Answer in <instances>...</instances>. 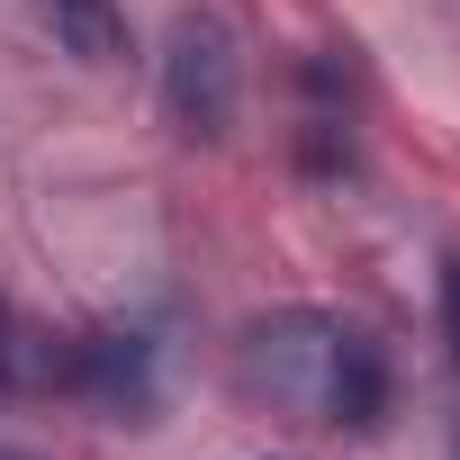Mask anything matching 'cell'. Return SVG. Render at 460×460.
Wrapping results in <instances>:
<instances>
[{
  "label": "cell",
  "instance_id": "obj_5",
  "mask_svg": "<svg viewBox=\"0 0 460 460\" xmlns=\"http://www.w3.org/2000/svg\"><path fill=\"white\" fill-rule=\"evenodd\" d=\"M10 361H19V352H10V316H0V379H10Z\"/></svg>",
  "mask_w": 460,
  "mask_h": 460
},
{
  "label": "cell",
  "instance_id": "obj_4",
  "mask_svg": "<svg viewBox=\"0 0 460 460\" xmlns=\"http://www.w3.org/2000/svg\"><path fill=\"white\" fill-rule=\"evenodd\" d=\"M37 10H46V28H55L64 55H82V64H127V10H118V0H37Z\"/></svg>",
  "mask_w": 460,
  "mask_h": 460
},
{
  "label": "cell",
  "instance_id": "obj_3",
  "mask_svg": "<svg viewBox=\"0 0 460 460\" xmlns=\"http://www.w3.org/2000/svg\"><path fill=\"white\" fill-rule=\"evenodd\" d=\"M73 388H91V397L118 406V415H145V406H154V361H145L136 334H91V343L73 352Z\"/></svg>",
  "mask_w": 460,
  "mask_h": 460
},
{
  "label": "cell",
  "instance_id": "obj_2",
  "mask_svg": "<svg viewBox=\"0 0 460 460\" xmlns=\"http://www.w3.org/2000/svg\"><path fill=\"white\" fill-rule=\"evenodd\" d=\"M163 109H172L181 136H208V145L235 127V109H244V64H235L226 19H208V10L172 19V46H163Z\"/></svg>",
  "mask_w": 460,
  "mask_h": 460
},
{
  "label": "cell",
  "instance_id": "obj_1",
  "mask_svg": "<svg viewBox=\"0 0 460 460\" xmlns=\"http://www.w3.org/2000/svg\"><path fill=\"white\" fill-rule=\"evenodd\" d=\"M361 334L352 325H334V316H316V307H289V316H262L253 334H244V388L253 397H271V406H289V415H316L325 424V406H334V379H343V352H352Z\"/></svg>",
  "mask_w": 460,
  "mask_h": 460
},
{
  "label": "cell",
  "instance_id": "obj_6",
  "mask_svg": "<svg viewBox=\"0 0 460 460\" xmlns=\"http://www.w3.org/2000/svg\"><path fill=\"white\" fill-rule=\"evenodd\" d=\"M451 316H460V271H451Z\"/></svg>",
  "mask_w": 460,
  "mask_h": 460
}]
</instances>
